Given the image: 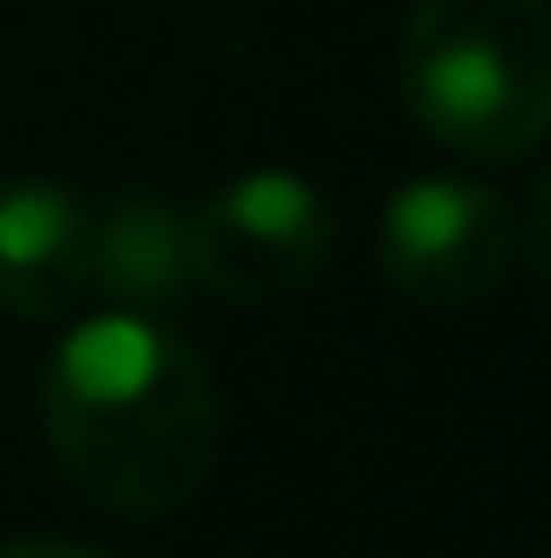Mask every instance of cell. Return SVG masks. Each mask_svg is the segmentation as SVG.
<instances>
[{"mask_svg":"<svg viewBox=\"0 0 551 558\" xmlns=\"http://www.w3.org/2000/svg\"><path fill=\"white\" fill-rule=\"evenodd\" d=\"M42 438L93 509L127 523L177 517L226 446L220 381L170 318L107 304L64 326L42 361Z\"/></svg>","mask_w":551,"mask_h":558,"instance_id":"cell-1","label":"cell"},{"mask_svg":"<svg viewBox=\"0 0 551 558\" xmlns=\"http://www.w3.org/2000/svg\"><path fill=\"white\" fill-rule=\"evenodd\" d=\"M396 93L460 163H524L551 142V0H411Z\"/></svg>","mask_w":551,"mask_h":558,"instance_id":"cell-2","label":"cell"},{"mask_svg":"<svg viewBox=\"0 0 551 558\" xmlns=\"http://www.w3.org/2000/svg\"><path fill=\"white\" fill-rule=\"evenodd\" d=\"M340 219L297 170H241L192 205V283L241 312H276L326 276Z\"/></svg>","mask_w":551,"mask_h":558,"instance_id":"cell-3","label":"cell"},{"mask_svg":"<svg viewBox=\"0 0 551 558\" xmlns=\"http://www.w3.org/2000/svg\"><path fill=\"white\" fill-rule=\"evenodd\" d=\"M516 269V205L481 178H411L382 205V276L417 312H474Z\"/></svg>","mask_w":551,"mask_h":558,"instance_id":"cell-4","label":"cell"},{"mask_svg":"<svg viewBox=\"0 0 551 558\" xmlns=\"http://www.w3.org/2000/svg\"><path fill=\"white\" fill-rule=\"evenodd\" d=\"M93 298V205L57 178L0 184V312L50 326Z\"/></svg>","mask_w":551,"mask_h":558,"instance_id":"cell-5","label":"cell"},{"mask_svg":"<svg viewBox=\"0 0 551 558\" xmlns=\"http://www.w3.org/2000/svg\"><path fill=\"white\" fill-rule=\"evenodd\" d=\"M93 290L113 312L170 318L192 298V213L149 191L99 205L93 213Z\"/></svg>","mask_w":551,"mask_h":558,"instance_id":"cell-6","label":"cell"},{"mask_svg":"<svg viewBox=\"0 0 551 558\" xmlns=\"http://www.w3.org/2000/svg\"><path fill=\"white\" fill-rule=\"evenodd\" d=\"M516 262L530 269V283L551 298V170L530 184L524 213H516Z\"/></svg>","mask_w":551,"mask_h":558,"instance_id":"cell-7","label":"cell"},{"mask_svg":"<svg viewBox=\"0 0 551 558\" xmlns=\"http://www.w3.org/2000/svg\"><path fill=\"white\" fill-rule=\"evenodd\" d=\"M0 558H107V551L71 545V537H8V545H0Z\"/></svg>","mask_w":551,"mask_h":558,"instance_id":"cell-8","label":"cell"}]
</instances>
